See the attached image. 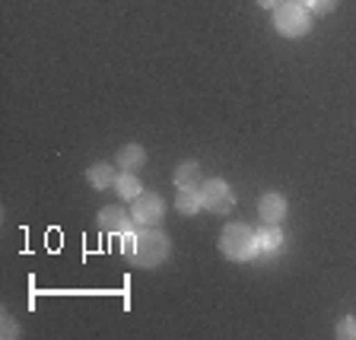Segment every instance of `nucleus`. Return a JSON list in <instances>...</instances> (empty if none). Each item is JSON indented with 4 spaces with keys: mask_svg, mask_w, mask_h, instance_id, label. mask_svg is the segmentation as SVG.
Masks as SVG:
<instances>
[{
    "mask_svg": "<svg viewBox=\"0 0 356 340\" xmlns=\"http://www.w3.org/2000/svg\"><path fill=\"white\" fill-rule=\"evenodd\" d=\"M175 185H178V188H200V185H204L200 165L194 163V159H191V163H181V165L175 169Z\"/></svg>",
    "mask_w": 356,
    "mask_h": 340,
    "instance_id": "obj_12",
    "label": "nucleus"
},
{
    "mask_svg": "<svg viewBox=\"0 0 356 340\" xmlns=\"http://www.w3.org/2000/svg\"><path fill=\"white\" fill-rule=\"evenodd\" d=\"M96 222H99V229H102V232H111V236H121V232L134 229V220H131V216H127L121 207H105V210H99Z\"/></svg>",
    "mask_w": 356,
    "mask_h": 340,
    "instance_id": "obj_7",
    "label": "nucleus"
},
{
    "mask_svg": "<svg viewBox=\"0 0 356 340\" xmlns=\"http://www.w3.org/2000/svg\"><path fill=\"white\" fill-rule=\"evenodd\" d=\"M258 213L267 226H277V222L286 220V197L277 191H267L264 197L258 200Z\"/></svg>",
    "mask_w": 356,
    "mask_h": 340,
    "instance_id": "obj_6",
    "label": "nucleus"
},
{
    "mask_svg": "<svg viewBox=\"0 0 356 340\" xmlns=\"http://www.w3.org/2000/svg\"><path fill=\"white\" fill-rule=\"evenodd\" d=\"M134 207H131V220L134 226H159L165 216V204L159 194H147L143 191L137 200H131Z\"/></svg>",
    "mask_w": 356,
    "mask_h": 340,
    "instance_id": "obj_4",
    "label": "nucleus"
},
{
    "mask_svg": "<svg viewBox=\"0 0 356 340\" xmlns=\"http://www.w3.org/2000/svg\"><path fill=\"white\" fill-rule=\"evenodd\" d=\"M337 337L341 340H356V315H347V318L337 321Z\"/></svg>",
    "mask_w": 356,
    "mask_h": 340,
    "instance_id": "obj_14",
    "label": "nucleus"
},
{
    "mask_svg": "<svg viewBox=\"0 0 356 340\" xmlns=\"http://www.w3.org/2000/svg\"><path fill=\"white\" fill-rule=\"evenodd\" d=\"M283 0H258V7H264V10H277Z\"/></svg>",
    "mask_w": 356,
    "mask_h": 340,
    "instance_id": "obj_17",
    "label": "nucleus"
},
{
    "mask_svg": "<svg viewBox=\"0 0 356 340\" xmlns=\"http://www.w3.org/2000/svg\"><path fill=\"white\" fill-rule=\"evenodd\" d=\"M220 252L229 261H252L258 254V238H254V229H248L245 222H236V226H226L220 236Z\"/></svg>",
    "mask_w": 356,
    "mask_h": 340,
    "instance_id": "obj_2",
    "label": "nucleus"
},
{
    "mask_svg": "<svg viewBox=\"0 0 356 340\" xmlns=\"http://www.w3.org/2000/svg\"><path fill=\"white\" fill-rule=\"evenodd\" d=\"M143 163H147V153H143V147H137V143H127V147L118 149V165L124 172L143 169Z\"/></svg>",
    "mask_w": 356,
    "mask_h": 340,
    "instance_id": "obj_9",
    "label": "nucleus"
},
{
    "mask_svg": "<svg viewBox=\"0 0 356 340\" xmlns=\"http://www.w3.org/2000/svg\"><path fill=\"white\" fill-rule=\"evenodd\" d=\"M254 238H258V254H274L283 248V232L274 229V226H264V229L254 232Z\"/></svg>",
    "mask_w": 356,
    "mask_h": 340,
    "instance_id": "obj_11",
    "label": "nucleus"
},
{
    "mask_svg": "<svg viewBox=\"0 0 356 340\" xmlns=\"http://www.w3.org/2000/svg\"><path fill=\"white\" fill-rule=\"evenodd\" d=\"M115 191H118L124 200H137L143 194V185H140V178L134 175V172H121V175L115 178Z\"/></svg>",
    "mask_w": 356,
    "mask_h": 340,
    "instance_id": "obj_13",
    "label": "nucleus"
},
{
    "mask_svg": "<svg viewBox=\"0 0 356 340\" xmlns=\"http://www.w3.org/2000/svg\"><path fill=\"white\" fill-rule=\"evenodd\" d=\"M175 207L181 216H194L204 210V197H200V188H178Z\"/></svg>",
    "mask_w": 356,
    "mask_h": 340,
    "instance_id": "obj_8",
    "label": "nucleus"
},
{
    "mask_svg": "<svg viewBox=\"0 0 356 340\" xmlns=\"http://www.w3.org/2000/svg\"><path fill=\"white\" fill-rule=\"evenodd\" d=\"M296 3H302V0H296Z\"/></svg>",
    "mask_w": 356,
    "mask_h": 340,
    "instance_id": "obj_18",
    "label": "nucleus"
},
{
    "mask_svg": "<svg viewBox=\"0 0 356 340\" xmlns=\"http://www.w3.org/2000/svg\"><path fill=\"white\" fill-rule=\"evenodd\" d=\"M200 197H204V207H207L210 213H229L232 204H236V194H232V188L226 185L222 178L204 181V185H200Z\"/></svg>",
    "mask_w": 356,
    "mask_h": 340,
    "instance_id": "obj_5",
    "label": "nucleus"
},
{
    "mask_svg": "<svg viewBox=\"0 0 356 340\" xmlns=\"http://www.w3.org/2000/svg\"><path fill=\"white\" fill-rule=\"evenodd\" d=\"M86 178H89V185L96 188V191H105V188L115 185V169H111L108 163H96V165H89L86 169Z\"/></svg>",
    "mask_w": 356,
    "mask_h": 340,
    "instance_id": "obj_10",
    "label": "nucleus"
},
{
    "mask_svg": "<svg viewBox=\"0 0 356 340\" xmlns=\"http://www.w3.org/2000/svg\"><path fill=\"white\" fill-rule=\"evenodd\" d=\"M274 29L280 32L283 38H302V35H309V29H312L309 7H305V3H296V0L280 3V7L274 10Z\"/></svg>",
    "mask_w": 356,
    "mask_h": 340,
    "instance_id": "obj_3",
    "label": "nucleus"
},
{
    "mask_svg": "<svg viewBox=\"0 0 356 340\" xmlns=\"http://www.w3.org/2000/svg\"><path fill=\"white\" fill-rule=\"evenodd\" d=\"M0 327H3V331H0V334H3V337H7V340L19 337V325H16V321L10 318V315H3V321H0Z\"/></svg>",
    "mask_w": 356,
    "mask_h": 340,
    "instance_id": "obj_16",
    "label": "nucleus"
},
{
    "mask_svg": "<svg viewBox=\"0 0 356 340\" xmlns=\"http://www.w3.org/2000/svg\"><path fill=\"white\" fill-rule=\"evenodd\" d=\"M302 3L309 7V13H315V16H327L337 7V0H302Z\"/></svg>",
    "mask_w": 356,
    "mask_h": 340,
    "instance_id": "obj_15",
    "label": "nucleus"
},
{
    "mask_svg": "<svg viewBox=\"0 0 356 340\" xmlns=\"http://www.w3.org/2000/svg\"><path fill=\"white\" fill-rule=\"evenodd\" d=\"M172 252V242L165 232H159L156 226H134V252L127 254L134 267H159Z\"/></svg>",
    "mask_w": 356,
    "mask_h": 340,
    "instance_id": "obj_1",
    "label": "nucleus"
}]
</instances>
